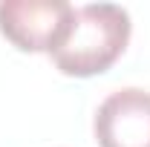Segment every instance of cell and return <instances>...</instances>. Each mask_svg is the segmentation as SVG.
Wrapping results in <instances>:
<instances>
[{"label": "cell", "mask_w": 150, "mask_h": 147, "mask_svg": "<svg viewBox=\"0 0 150 147\" xmlns=\"http://www.w3.org/2000/svg\"><path fill=\"white\" fill-rule=\"evenodd\" d=\"M75 9L67 0H3L0 35L20 52H55L72 26Z\"/></svg>", "instance_id": "obj_2"}, {"label": "cell", "mask_w": 150, "mask_h": 147, "mask_svg": "<svg viewBox=\"0 0 150 147\" xmlns=\"http://www.w3.org/2000/svg\"><path fill=\"white\" fill-rule=\"evenodd\" d=\"M130 15L115 3H87L75 9L64 43L52 52L58 72L69 78H93L107 72L130 43Z\"/></svg>", "instance_id": "obj_1"}, {"label": "cell", "mask_w": 150, "mask_h": 147, "mask_svg": "<svg viewBox=\"0 0 150 147\" xmlns=\"http://www.w3.org/2000/svg\"><path fill=\"white\" fill-rule=\"evenodd\" d=\"M93 130L101 147H150V92L139 87L110 92L95 112Z\"/></svg>", "instance_id": "obj_3"}]
</instances>
